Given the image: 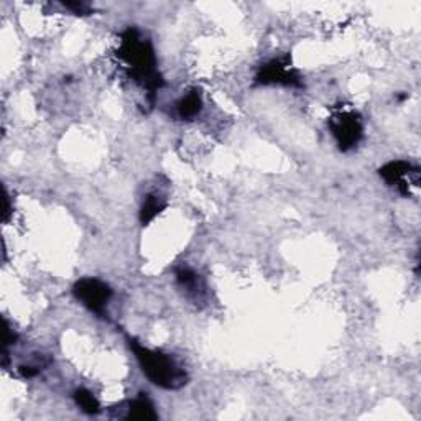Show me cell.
<instances>
[{
	"label": "cell",
	"mask_w": 421,
	"mask_h": 421,
	"mask_svg": "<svg viewBox=\"0 0 421 421\" xmlns=\"http://www.w3.org/2000/svg\"><path fill=\"white\" fill-rule=\"evenodd\" d=\"M379 173L387 184L394 186L403 196H410V184L418 186L420 183V170L408 161H390L382 166Z\"/></svg>",
	"instance_id": "5b68a950"
},
{
	"label": "cell",
	"mask_w": 421,
	"mask_h": 421,
	"mask_svg": "<svg viewBox=\"0 0 421 421\" xmlns=\"http://www.w3.org/2000/svg\"><path fill=\"white\" fill-rule=\"evenodd\" d=\"M329 129L337 142V146L342 151L356 149L364 135V127L359 115L352 111L337 112L329 119Z\"/></svg>",
	"instance_id": "3957f363"
},
{
	"label": "cell",
	"mask_w": 421,
	"mask_h": 421,
	"mask_svg": "<svg viewBox=\"0 0 421 421\" xmlns=\"http://www.w3.org/2000/svg\"><path fill=\"white\" fill-rule=\"evenodd\" d=\"M76 300L81 301L87 310L96 315H104L106 306L109 305L112 298V290L107 283L97 280V278H81L73 287Z\"/></svg>",
	"instance_id": "277c9868"
},
{
	"label": "cell",
	"mask_w": 421,
	"mask_h": 421,
	"mask_svg": "<svg viewBox=\"0 0 421 421\" xmlns=\"http://www.w3.org/2000/svg\"><path fill=\"white\" fill-rule=\"evenodd\" d=\"M65 7L77 13V15H89L91 13V7L84 2H66Z\"/></svg>",
	"instance_id": "7c38bea8"
},
{
	"label": "cell",
	"mask_w": 421,
	"mask_h": 421,
	"mask_svg": "<svg viewBox=\"0 0 421 421\" xmlns=\"http://www.w3.org/2000/svg\"><path fill=\"white\" fill-rule=\"evenodd\" d=\"M203 111V97L198 89L189 91L178 104H176V112H178L180 119L191 120L194 119L199 112Z\"/></svg>",
	"instance_id": "ba28073f"
},
{
	"label": "cell",
	"mask_w": 421,
	"mask_h": 421,
	"mask_svg": "<svg viewBox=\"0 0 421 421\" xmlns=\"http://www.w3.org/2000/svg\"><path fill=\"white\" fill-rule=\"evenodd\" d=\"M256 82L257 84H280L300 87L301 77L290 66L288 58H282V60H273L267 63V65H263L257 73Z\"/></svg>",
	"instance_id": "8992f818"
},
{
	"label": "cell",
	"mask_w": 421,
	"mask_h": 421,
	"mask_svg": "<svg viewBox=\"0 0 421 421\" xmlns=\"http://www.w3.org/2000/svg\"><path fill=\"white\" fill-rule=\"evenodd\" d=\"M176 280H178L180 287L183 290L188 291V295L201 298V295L204 293V285L201 282L199 275L194 270H191L189 267H180L176 270Z\"/></svg>",
	"instance_id": "9c48e42d"
},
{
	"label": "cell",
	"mask_w": 421,
	"mask_h": 421,
	"mask_svg": "<svg viewBox=\"0 0 421 421\" xmlns=\"http://www.w3.org/2000/svg\"><path fill=\"white\" fill-rule=\"evenodd\" d=\"M75 401L80 408L87 415H97L101 411V403L99 400L96 398L94 394H91L89 390L86 389H77L75 391Z\"/></svg>",
	"instance_id": "8fae6325"
},
{
	"label": "cell",
	"mask_w": 421,
	"mask_h": 421,
	"mask_svg": "<svg viewBox=\"0 0 421 421\" xmlns=\"http://www.w3.org/2000/svg\"><path fill=\"white\" fill-rule=\"evenodd\" d=\"M129 346L151 384L165 390H180L188 384V374L170 354L142 346L139 341L129 337Z\"/></svg>",
	"instance_id": "7a4b0ae2"
},
{
	"label": "cell",
	"mask_w": 421,
	"mask_h": 421,
	"mask_svg": "<svg viewBox=\"0 0 421 421\" xmlns=\"http://www.w3.org/2000/svg\"><path fill=\"white\" fill-rule=\"evenodd\" d=\"M165 208H166V203L161 196L146 194V198L144 199V204H142V209H140V222L144 224V226H146V224L153 221V219L158 216Z\"/></svg>",
	"instance_id": "30bf717a"
},
{
	"label": "cell",
	"mask_w": 421,
	"mask_h": 421,
	"mask_svg": "<svg viewBox=\"0 0 421 421\" xmlns=\"http://www.w3.org/2000/svg\"><path fill=\"white\" fill-rule=\"evenodd\" d=\"M117 56L127 65V75L132 81L149 91L150 101L155 102V94L165 81L158 73L155 50L150 40H146L135 28H127L120 35V46Z\"/></svg>",
	"instance_id": "6da1fadb"
},
{
	"label": "cell",
	"mask_w": 421,
	"mask_h": 421,
	"mask_svg": "<svg viewBox=\"0 0 421 421\" xmlns=\"http://www.w3.org/2000/svg\"><path fill=\"white\" fill-rule=\"evenodd\" d=\"M18 370H20L22 377H25V379H32V377H35L38 374V369H35V367H30V365H22Z\"/></svg>",
	"instance_id": "4fadbf2b"
},
{
	"label": "cell",
	"mask_w": 421,
	"mask_h": 421,
	"mask_svg": "<svg viewBox=\"0 0 421 421\" xmlns=\"http://www.w3.org/2000/svg\"><path fill=\"white\" fill-rule=\"evenodd\" d=\"M125 420H139V421H150L156 420L158 415H156L155 406L151 403L149 396L145 394H140L135 400H132L129 403V408H127V415L124 416Z\"/></svg>",
	"instance_id": "52a82bcc"
}]
</instances>
